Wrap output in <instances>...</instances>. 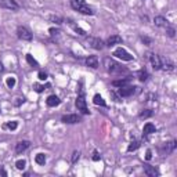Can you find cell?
Segmentation results:
<instances>
[{
	"instance_id": "obj_13",
	"label": "cell",
	"mask_w": 177,
	"mask_h": 177,
	"mask_svg": "<svg viewBox=\"0 0 177 177\" xmlns=\"http://www.w3.org/2000/svg\"><path fill=\"white\" fill-rule=\"evenodd\" d=\"M31 145L29 141H26V140H22V141H18L15 145V152L17 154H21V152H24L26 150V148Z\"/></svg>"
},
{
	"instance_id": "obj_35",
	"label": "cell",
	"mask_w": 177,
	"mask_h": 177,
	"mask_svg": "<svg viewBox=\"0 0 177 177\" xmlns=\"http://www.w3.org/2000/svg\"><path fill=\"white\" fill-rule=\"evenodd\" d=\"M72 26H73V29H75L76 33H79L80 36H86V32L82 29V28H79V26H76V25H72Z\"/></svg>"
},
{
	"instance_id": "obj_40",
	"label": "cell",
	"mask_w": 177,
	"mask_h": 177,
	"mask_svg": "<svg viewBox=\"0 0 177 177\" xmlns=\"http://www.w3.org/2000/svg\"><path fill=\"white\" fill-rule=\"evenodd\" d=\"M111 95H112V97L115 98V101H121V97H119V95H116L114 92H111Z\"/></svg>"
},
{
	"instance_id": "obj_38",
	"label": "cell",
	"mask_w": 177,
	"mask_h": 177,
	"mask_svg": "<svg viewBox=\"0 0 177 177\" xmlns=\"http://www.w3.org/2000/svg\"><path fill=\"white\" fill-rule=\"evenodd\" d=\"M151 158H152V151H151V150H148V151H147V155H145V159H147V161H150Z\"/></svg>"
},
{
	"instance_id": "obj_37",
	"label": "cell",
	"mask_w": 177,
	"mask_h": 177,
	"mask_svg": "<svg viewBox=\"0 0 177 177\" xmlns=\"http://www.w3.org/2000/svg\"><path fill=\"white\" fill-rule=\"evenodd\" d=\"M39 79H40V80H46V79H47V73L43 72V71H40V72H39Z\"/></svg>"
},
{
	"instance_id": "obj_32",
	"label": "cell",
	"mask_w": 177,
	"mask_h": 177,
	"mask_svg": "<svg viewBox=\"0 0 177 177\" xmlns=\"http://www.w3.org/2000/svg\"><path fill=\"white\" fill-rule=\"evenodd\" d=\"M33 90L36 93H42L43 90H46V88H44V86L39 85V83H33Z\"/></svg>"
},
{
	"instance_id": "obj_18",
	"label": "cell",
	"mask_w": 177,
	"mask_h": 177,
	"mask_svg": "<svg viewBox=\"0 0 177 177\" xmlns=\"http://www.w3.org/2000/svg\"><path fill=\"white\" fill-rule=\"evenodd\" d=\"M130 80H131V78L118 79V80H114V82H112V86H115V87H123V86H127Z\"/></svg>"
},
{
	"instance_id": "obj_8",
	"label": "cell",
	"mask_w": 177,
	"mask_h": 177,
	"mask_svg": "<svg viewBox=\"0 0 177 177\" xmlns=\"http://www.w3.org/2000/svg\"><path fill=\"white\" fill-rule=\"evenodd\" d=\"M87 43L90 44V47H93V49H95V50H102L105 46V43L102 42L100 37H88Z\"/></svg>"
},
{
	"instance_id": "obj_9",
	"label": "cell",
	"mask_w": 177,
	"mask_h": 177,
	"mask_svg": "<svg viewBox=\"0 0 177 177\" xmlns=\"http://www.w3.org/2000/svg\"><path fill=\"white\" fill-rule=\"evenodd\" d=\"M136 88L133 86H123V87H119V97H130L136 93Z\"/></svg>"
},
{
	"instance_id": "obj_3",
	"label": "cell",
	"mask_w": 177,
	"mask_h": 177,
	"mask_svg": "<svg viewBox=\"0 0 177 177\" xmlns=\"http://www.w3.org/2000/svg\"><path fill=\"white\" fill-rule=\"evenodd\" d=\"M17 36L20 37L21 40H25V42H31L32 40V33L25 26H18L17 28Z\"/></svg>"
},
{
	"instance_id": "obj_43",
	"label": "cell",
	"mask_w": 177,
	"mask_h": 177,
	"mask_svg": "<svg viewBox=\"0 0 177 177\" xmlns=\"http://www.w3.org/2000/svg\"><path fill=\"white\" fill-rule=\"evenodd\" d=\"M3 71H4V68H3V65L0 64V72H3Z\"/></svg>"
},
{
	"instance_id": "obj_12",
	"label": "cell",
	"mask_w": 177,
	"mask_h": 177,
	"mask_svg": "<svg viewBox=\"0 0 177 177\" xmlns=\"http://www.w3.org/2000/svg\"><path fill=\"white\" fill-rule=\"evenodd\" d=\"M144 173L148 177H156L159 176V170L155 166H150V165H144Z\"/></svg>"
},
{
	"instance_id": "obj_6",
	"label": "cell",
	"mask_w": 177,
	"mask_h": 177,
	"mask_svg": "<svg viewBox=\"0 0 177 177\" xmlns=\"http://www.w3.org/2000/svg\"><path fill=\"white\" fill-rule=\"evenodd\" d=\"M147 56H148V60L151 61L152 68H154L155 71L162 68V58L158 56V54H155V53H148Z\"/></svg>"
},
{
	"instance_id": "obj_41",
	"label": "cell",
	"mask_w": 177,
	"mask_h": 177,
	"mask_svg": "<svg viewBox=\"0 0 177 177\" xmlns=\"http://www.w3.org/2000/svg\"><path fill=\"white\" fill-rule=\"evenodd\" d=\"M21 102H24V98H17V102H15V105H20Z\"/></svg>"
},
{
	"instance_id": "obj_14",
	"label": "cell",
	"mask_w": 177,
	"mask_h": 177,
	"mask_svg": "<svg viewBox=\"0 0 177 177\" xmlns=\"http://www.w3.org/2000/svg\"><path fill=\"white\" fill-rule=\"evenodd\" d=\"M46 104H47V107H50V108H53V107H58V105L61 104V100H60L57 95H50V97H47Z\"/></svg>"
},
{
	"instance_id": "obj_34",
	"label": "cell",
	"mask_w": 177,
	"mask_h": 177,
	"mask_svg": "<svg viewBox=\"0 0 177 177\" xmlns=\"http://www.w3.org/2000/svg\"><path fill=\"white\" fill-rule=\"evenodd\" d=\"M141 42L144 43L145 46H151L152 44V40L150 39V37H147V36H141Z\"/></svg>"
},
{
	"instance_id": "obj_19",
	"label": "cell",
	"mask_w": 177,
	"mask_h": 177,
	"mask_svg": "<svg viewBox=\"0 0 177 177\" xmlns=\"http://www.w3.org/2000/svg\"><path fill=\"white\" fill-rule=\"evenodd\" d=\"M155 130H156V129H155V125H152V123L148 122V123H145L144 125L143 133H144V134H152V133H155Z\"/></svg>"
},
{
	"instance_id": "obj_16",
	"label": "cell",
	"mask_w": 177,
	"mask_h": 177,
	"mask_svg": "<svg viewBox=\"0 0 177 177\" xmlns=\"http://www.w3.org/2000/svg\"><path fill=\"white\" fill-rule=\"evenodd\" d=\"M122 43V37L119 36V35H112V36H109L108 37V40H107V46H115V44H121Z\"/></svg>"
},
{
	"instance_id": "obj_24",
	"label": "cell",
	"mask_w": 177,
	"mask_h": 177,
	"mask_svg": "<svg viewBox=\"0 0 177 177\" xmlns=\"http://www.w3.org/2000/svg\"><path fill=\"white\" fill-rule=\"evenodd\" d=\"M3 127H4V129H10V130H15V129L18 127V122H17V121L8 122V123H6Z\"/></svg>"
},
{
	"instance_id": "obj_1",
	"label": "cell",
	"mask_w": 177,
	"mask_h": 177,
	"mask_svg": "<svg viewBox=\"0 0 177 177\" xmlns=\"http://www.w3.org/2000/svg\"><path fill=\"white\" fill-rule=\"evenodd\" d=\"M104 65H105V69H107L109 73H122V72H127L125 68H122L119 64H116L114 60H111V58H105V60H104Z\"/></svg>"
},
{
	"instance_id": "obj_11",
	"label": "cell",
	"mask_w": 177,
	"mask_h": 177,
	"mask_svg": "<svg viewBox=\"0 0 177 177\" xmlns=\"http://www.w3.org/2000/svg\"><path fill=\"white\" fill-rule=\"evenodd\" d=\"M174 148H176V141H170V143H166L163 147L161 148V154L162 155H169L174 151Z\"/></svg>"
},
{
	"instance_id": "obj_31",
	"label": "cell",
	"mask_w": 177,
	"mask_h": 177,
	"mask_svg": "<svg viewBox=\"0 0 177 177\" xmlns=\"http://www.w3.org/2000/svg\"><path fill=\"white\" fill-rule=\"evenodd\" d=\"M138 79H140L141 82H145L148 79V73L145 72V71H140V72H138Z\"/></svg>"
},
{
	"instance_id": "obj_25",
	"label": "cell",
	"mask_w": 177,
	"mask_h": 177,
	"mask_svg": "<svg viewBox=\"0 0 177 177\" xmlns=\"http://www.w3.org/2000/svg\"><path fill=\"white\" fill-rule=\"evenodd\" d=\"M26 166V161L25 159H18V161L15 162V167L18 169V170H24Z\"/></svg>"
},
{
	"instance_id": "obj_33",
	"label": "cell",
	"mask_w": 177,
	"mask_h": 177,
	"mask_svg": "<svg viewBox=\"0 0 177 177\" xmlns=\"http://www.w3.org/2000/svg\"><path fill=\"white\" fill-rule=\"evenodd\" d=\"M79 158H80V152L79 151H75L72 154V158H71V162H72V163H76V162L79 161Z\"/></svg>"
},
{
	"instance_id": "obj_2",
	"label": "cell",
	"mask_w": 177,
	"mask_h": 177,
	"mask_svg": "<svg viewBox=\"0 0 177 177\" xmlns=\"http://www.w3.org/2000/svg\"><path fill=\"white\" fill-rule=\"evenodd\" d=\"M72 7L75 8V10H78L79 13L85 14V15H93L94 14V11H93V8H90L88 6H86V3H76V2H73L72 0Z\"/></svg>"
},
{
	"instance_id": "obj_21",
	"label": "cell",
	"mask_w": 177,
	"mask_h": 177,
	"mask_svg": "<svg viewBox=\"0 0 177 177\" xmlns=\"http://www.w3.org/2000/svg\"><path fill=\"white\" fill-rule=\"evenodd\" d=\"M35 162H36L37 165H44L46 163V155L44 154H37L36 156H35Z\"/></svg>"
},
{
	"instance_id": "obj_42",
	"label": "cell",
	"mask_w": 177,
	"mask_h": 177,
	"mask_svg": "<svg viewBox=\"0 0 177 177\" xmlns=\"http://www.w3.org/2000/svg\"><path fill=\"white\" fill-rule=\"evenodd\" d=\"M73 2H76V3H85V0H73Z\"/></svg>"
},
{
	"instance_id": "obj_29",
	"label": "cell",
	"mask_w": 177,
	"mask_h": 177,
	"mask_svg": "<svg viewBox=\"0 0 177 177\" xmlns=\"http://www.w3.org/2000/svg\"><path fill=\"white\" fill-rule=\"evenodd\" d=\"M50 21L54 24H57V25H60V24H63V18L60 15H50Z\"/></svg>"
},
{
	"instance_id": "obj_39",
	"label": "cell",
	"mask_w": 177,
	"mask_h": 177,
	"mask_svg": "<svg viewBox=\"0 0 177 177\" xmlns=\"http://www.w3.org/2000/svg\"><path fill=\"white\" fill-rule=\"evenodd\" d=\"M93 161H94V162L100 161V155H98V152H94V154H93Z\"/></svg>"
},
{
	"instance_id": "obj_30",
	"label": "cell",
	"mask_w": 177,
	"mask_h": 177,
	"mask_svg": "<svg viewBox=\"0 0 177 177\" xmlns=\"http://www.w3.org/2000/svg\"><path fill=\"white\" fill-rule=\"evenodd\" d=\"M166 33H167V36L169 37L176 36V31H174V28H172V26H169V25L166 26Z\"/></svg>"
},
{
	"instance_id": "obj_20",
	"label": "cell",
	"mask_w": 177,
	"mask_h": 177,
	"mask_svg": "<svg viewBox=\"0 0 177 177\" xmlns=\"http://www.w3.org/2000/svg\"><path fill=\"white\" fill-rule=\"evenodd\" d=\"M93 102H94L95 105H100V107H105V101H104V98H102L101 95L100 94H95L94 95V98H93Z\"/></svg>"
},
{
	"instance_id": "obj_27",
	"label": "cell",
	"mask_w": 177,
	"mask_h": 177,
	"mask_svg": "<svg viewBox=\"0 0 177 177\" xmlns=\"http://www.w3.org/2000/svg\"><path fill=\"white\" fill-rule=\"evenodd\" d=\"M138 147H140V143L134 140V141H131L130 145L127 147V151H129V152H133V151H136V150H137Z\"/></svg>"
},
{
	"instance_id": "obj_23",
	"label": "cell",
	"mask_w": 177,
	"mask_h": 177,
	"mask_svg": "<svg viewBox=\"0 0 177 177\" xmlns=\"http://www.w3.org/2000/svg\"><path fill=\"white\" fill-rule=\"evenodd\" d=\"M152 114H154V112H152L151 109H144V111H141V112H140V118H141V119L151 118V116H152Z\"/></svg>"
},
{
	"instance_id": "obj_26",
	"label": "cell",
	"mask_w": 177,
	"mask_h": 177,
	"mask_svg": "<svg viewBox=\"0 0 177 177\" xmlns=\"http://www.w3.org/2000/svg\"><path fill=\"white\" fill-rule=\"evenodd\" d=\"M15 83H17V80H15L14 76H10V78L6 79V85H7V87L8 88H13L14 86H15Z\"/></svg>"
},
{
	"instance_id": "obj_17",
	"label": "cell",
	"mask_w": 177,
	"mask_h": 177,
	"mask_svg": "<svg viewBox=\"0 0 177 177\" xmlns=\"http://www.w3.org/2000/svg\"><path fill=\"white\" fill-rule=\"evenodd\" d=\"M154 24L156 26H165V28H166V26L169 25V21H167L165 17H162V15H156L154 18Z\"/></svg>"
},
{
	"instance_id": "obj_10",
	"label": "cell",
	"mask_w": 177,
	"mask_h": 177,
	"mask_svg": "<svg viewBox=\"0 0 177 177\" xmlns=\"http://www.w3.org/2000/svg\"><path fill=\"white\" fill-rule=\"evenodd\" d=\"M0 7L7 8V10H18L20 8L15 0H0Z\"/></svg>"
},
{
	"instance_id": "obj_36",
	"label": "cell",
	"mask_w": 177,
	"mask_h": 177,
	"mask_svg": "<svg viewBox=\"0 0 177 177\" xmlns=\"http://www.w3.org/2000/svg\"><path fill=\"white\" fill-rule=\"evenodd\" d=\"M49 32H50V35H51V36H53V37H56V36H58L60 33H61V32H60V31H58V29H56V28H50V29H49Z\"/></svg>"
},
{
	"instance_id": "obj_7",
	"label": "cell",
	"mask_w": 177,
	"mask_h": 177,
	"mask_svg": "<svg viewBox=\"0 0 177 177\" xmlns=\"http://www.w3.org/2000/svg\"><path fill=\"white\" fill-rule=\"evenodd\" d=\"M82 121V118L76 114H66L64 115L63 118H61V122L63 123H68V125H73V123H79V122Z\"/></svg>"
},
{
	"instance_id": "obj_28",
	"label": "cell",
	"mask_w": 177,
	"mask_h": 177,
	"mask_svg": "<svg viewBox=\"0 0 177 177\" xmlns=\"http://www.w3.org/2000/svg\"><path fill=\"white\" fill-rule=\"evenodd\" d=\"M26 61H28V64H29V65H32V66H37V65H39V64H37V61L33 58L31 54H26Z\"/></svg>"
},
{
	"instance_id": "obj_4",
	"label": "cell",
	"mask_w": 177,
	"mask_h": 177,
	"mask_svg": "<svg viewBox=\"0 0 177 177\" xmlns=\"http://www.w3.org/2000/svg\"><path fill=\"white\" fill-rule=\"evenodd\" d=\"M75 105H76V108L79 109V111L82 112V114H85V115H88V108H87V104H86V98H85V95L83 94H80L76 98V101H75Z\"/></svg>"
},
{
	"instance_id": "obj_15",
	"label": "cell",
	"mask_w": 177,
	"mask_h": 177,
	"mask_svg": "<svg viewBox=\"0 0 177 177\" xmlns=\"http://www.w3.org/2000/svg\"><path fill=\"white\" fill-rule=\"evenodd\" d=\"M86 65L94 69L98 68V58H97V56H88L86 58Z\"/></svg>"
},
{
	"instance_id": "obj_5",
	"label": "cell",
	"mask_w": 177,
	"mask_h": 177,
	"mask_svg": "<svg viewBox=\"0 0 177 177\" xmlns=\"http://www.w3.org/2000/svg\"><path fill=\"white\" fill-rule=\"evenodd\" d=\"M114 56L116 58L122 60V61H131L133 60V56H131L130 53H127L125 49H122V47H118V49L114 51Z\"/></svg>"
},
{
	"instance_id": "obj_22",
	"label": "cell",
	"mask_w": 177,
	"mask_h": 177,
	"mask_svg": "<svg viewBox=\"0 0 177 177\" xmlns=\"http://www.w3.org/2000/svg\"><path fill=\"white\" fill-rule=\"evenodd\" d=\"M161 69H163V71H166V72H173V71H174V65L172 63H167V61H166L165 64L162 63V68Z\"/></svg>"
}]
</instances>
